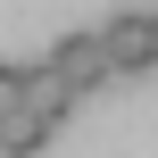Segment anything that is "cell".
Returning a JSON list of instances; mask_svg holds the SVG:
<instances>
[{
  "label": "cell",
  "instance_id": "obj_3",
  "mask_svg": "<svg viewBox=\"0 0 158 158\" xmlns=\"http://www.w3.org/2000/svg\"><path fill=\"white\" fill-rule=\"evenodd\" d=\"M75 100H83V92H75V83H67L50 58H42V67H25V108H33V117H50V125H58Z\"/></svg>",
  "mask_w": 158,
  "mask_h": 158
},
{
  "label": "cell",
  "instance_id": "obj_4",
  "mask_svg": "<svg viewBox=\"0 0 158 158\" xmlns=\"http://www.w3.org/2000/svg\"><path fill=\"white\" fill-rule=\"evenodd\" d=\"M50 133H58L50 117H33V108H17V117L0 125V158H42V150H50Z\"/></svg>",
  "mask_w": 158,
  "mask_h": 158
},
{
  "label": "cell",
  "instance_id": "obj_6",
  "mask_svg": "<svg viewBox=\"0 0 158 158\" xmlns=\"http://www.w3.org/2000/svg\"><path fill=\"white\" fill-rule=\"evenodd\" d=\"M150 42H158V8H150Z\"/></svg>",
  "mask_w": 158,
  "mask_h": 158
},
{
  "label": "cell",
  "instance_id": "obj_2",
  "mask_svg": "<svg viewBox=\"0 0 158 158\" xmlns=\"http://www.w3.org/2000/svg\"><path fill=\"white\" fill-rule=\"evenodd\" d=\"M100 33H108V58H117V75H142V67H158V42H150V8H125V17H108Z\"/></svg>",
  "mask_w": 158,
  "mask_h": 158
},
{
  "label": "cell",
  "instance_id": "obj_5",
  "mask_svg": "<svg viewBox=\"0 0 158 158\" xmlns=\"http://www.w3.org/2000/svg\"><path fill=\"white\" fill-rule=\"evenodd\" d=\"M25 108V67H0V117Z\"/></svg>",
  "mask_w": 158,
  "mask_h": 158
},
{
  "label": "cell",
  "instance_id": "obj_7",
  "mask_svg": "<svg viewBox=\"0 0 158 158\" xmlns=\"http://www.w3.org/2000/svg\"><path fill=\"white\" fill-rule=\"evenodd\" d=\"M0 125H8V117H0Z\"/></svg>",
  "mask_w": 158,
  "mask_h": 158
},
{
  "label": "cell",
  "instance_id": "obj_1",
  "mask_svg": "<svg viewBox=\"0 0 158 158\" xmlns=\"http://www.w3.org/2000/svg\"><path fill=\"white\" fill-rule=\"evenodd\" d=\"M50 67L75 83V92H100V83H117V58H108V33H67L58 50H50Z\"/></svg>",
  "mask_w": 158,
  "mask_h": 158
}]
</instances>
